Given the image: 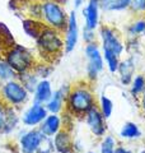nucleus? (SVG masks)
I'll use <instances>...</instances> for the list:
<instances>
[{
	"instance_id": "1",
	"label": "nucleus",
	"mask_w": 145,
	"mask_h": 153,
	"mask_svg": "<svg viewBox=\"0 0 145 153\" xmlns=\"http://www.w3.org/2000/svg\"><path fill=\"white\" fill-rule=\"evenodd\" d=\"M95 103L92 89L87 84H76L71 87L66 96V107L74 115H85Z\"/></svg>"
},
{
	"instance_id": "2",
	"label": "nucleus",
	"mask_w": 145,
	"mask_h": 153,
	"mask_svg": "<svg viewBox=\"0 0 145 153\" xmlns=\"http://www.w3.org/2000/svg\"><path fill=\"white\" fill-rule=\"evenodd\" d=\"M5 61L14 71L19 73L32 69L35 64V59L30 54V51L19 45H13L5 51Z\"/></svg>"
},
{
	"instance_id": "3",
	"label": "nucleus",
	"mask_w": 145,
	"mask_h": 153,
	"mask_svg": "<svg viewBox=\"0 0 145 153\" xmlns=\"http://www.w3.org/2000/svg\"><path fill=\"white\" fill-rule=\"evenodd\" d=\"M37 40L42 56L54 59L55 56L60 54L62 49V41L59 36V31H56L51 27H45L41 32V35L37 37Z\"/></svg>"
},
{
	"instance_id": "4",
	"label": "nucleus",
	"mask_w": 145,
	"mask_h": 153,
	"mask_svg": "<svg viewBox=\"0 0 145 153\" xmlns=\"http://www.w3.org/2000/svg\"><path fill=\"white\" fill-rule=\"evenodd\" d=\"M41 16H43L45 21L48 23V27L56 31H65L67 27L66 14L62 8L55 1H45L41 5Z\"/></svg>"
},
{
	"instance_id": "5",
	"label": "nucleus",
	"mask_w": 145,
	"mask_h": 153,
	"mask_svg": "<svg viewBox=\"0 0 145 153\" xmlns=\"http://www.w3.org/2000/svg\"><path fill=\"white\" fill-rule=\"evenodd\" d=\"M28 93L23 84L16 80L9 82L1 88V98L8 106H21L27 101Z\"/></svg>"
},
{
	"instance_id": "6",
	"label": "nucleus",
	"mask_w": 145,
	"mask_h": 153,
	"mask_svg": "<svg viewBox=\"0 0 145 153\" xmlns=\"http://www.w3.org/2000/svg\"><path fill=\"white\" fill-rule=\"evenodd\" d=\"M85 116H87V123H88L90 130L95 135H102L104 133V116L102 111H101V108L97 106V103H94L88 110Z\"/></svg>"
},
{
	"instance_id": "7",
	"label": "nucleus",
	"mask_w": 145,
	"mask_h": 153,
	"mask_svg": "<svg viewBox=\"0 0 145 153\" xmlns=\"http://www.w3.org/2000/svg\"><path fill=\"white\" fill-rule=\"evenodd\" d=\"M101 36L103 38L104 50H108L118 56L121 54V51H122V44H121L118 36L116 35L115 30H112V28H109V27H102Z\"/></svg>"
},
{
	"instance_id": "8",
	"label": "nucleus",
	"mask_w": 145,
	"mask_h": 153,
	"mask_svg": "<svg viewBox=\"0 0 145 153\" xmlns=\"http://www.w3.org/2000/svg\"><path fill=\"white\" fill-rule=\"evenodd\" d=\"M85 54L89 59V65H88V74L92 79H94L98 71L102 70L103 63H102V57L99 55L98 47L94 44H89L85 49Z\"/></svg>"
},
{
	"instance_id": "9",
	"label": "nucleus",
	"mask_w": 145,
	"mask_h": 153,
	"mask_svg": "<svg viewBox=\"0 0 145 153\" xmlns=\"http://www.w3.org/2000/svg\"><path fill=\"white\" fill-rule=\"evenodd\" d=\"M78 41V25H76V18L74 12L70 13L69 21H67V33H66V41H65V49L66 52H70Z\"/></svg>"
},
{
	"instance_id": "10",
	"label": "nucleus",
	"mask_w": 145,
	"mask_h": 153,
	"mask_svg": "<svg viewBox=\"0 0 145 153\" xmlns=\"http://www.w3.org/2000/svg\"><path fill=\"white\" fill-rule=\"evenodd\" d=\"M42 140V135L40 131L32 130L27 133L22 138V148L24 153H35L40 148V143Z\"/></svg>"
},
{
	"instance_id": "11",
	"label": "nucleus",
	"mask_w": 145,
	"mask_h": 153,
	"mask_svg": "<svg viewBox=\"0 0 145 153\" xmlns=\"http://www.w3.org/2000/svg\"><path fill=\"white\" fill-rule=\"evenodd\" d=\"M98 8L99 0H89V4L83 12L87 22V28L89 30H94L98 25Z\"/></svg>"
},
{
	"instance_id": "12",
	"label": "nucleus",
	"mask_w": 145,
	"mask_h": 153,
	"mask_svg": "<svg viewBox=\"0 0 145 153\" xmlns=\"http://www.w3.org/2000/svg\"><path fill=\"white\" fill-rule=\"evenodd\" d=\"M46 115H47V111L41 106V105L37 103L28 110L23 120L27 125H36V124L41 123L43 119L46 117Z\"/></svg>"
},
{
	"instance_id": "13",
	"label": "nucleus",
	"mask_w": 145,
	"mask_h": 153,
	"mask_svg": "<svg viewBox=\"0 0 145 153\" xmlns=\"http://www.w3.org/2000/svg\"><path fill=\"white\" fill-rule=\"evenodd\" d=\"M55 146L57 151L61 153H67L71 149V139L65 130H59L56 133L55 138Z\"/></svg>"
},
{
	"instance_id": "14",
	"label": "nucleus",
	"mask_w": 145,
	"mask_h": 153,
	"mask_svg": "<svg viewBox=\"0 0 145 153\" xmlns=\"http://www.w3.org/2000/svg\"><path fill=\"white\" fill-rule=\"evenodd\" d=\"M60 130V119L56 115H51L42 125V133L46 135H54Z\"/></svg>"
},
{
	"instance_id": "15",
	"label": "nucleus",
	"mask_w": 145,
	"mask_h": 153,
	"mask_svg": "<svg viewBox=\"0 0 145 153\" xmlns=\"http://www.w3.org/2000/svg\"><path fill=\"white\" fill-rule=\"evenodd\" d=\"M51 98V88H50V83L47 80H43L40 84L37 85L36 89V101L40 102H46L50 101Z\"/></svg>"
},
{
	"instance_id": "16",
	"label": "nucleus",
	"mask_w": 145,
	"mask_h": 153,
	"mask_svg": "<svg viewBox=\"0 0 145 153\" xmlns=\"http://www.w3.org/2000/svg\"><path fill=\"white\" fill-rule=\"evenodd\" d=\"M43 28H45V27L37 26V23L35 21H26V22H24V30H26V32L30 36L35 37V38H37L38 36L41 35V32L43 31Z\"/></svg>"
},
{
	"instance_id": "17",
	"label": "nucleus",
	"mask_w": 145,
	"mask_h": 153,
	"mask_svg": "<svg viewBox=\"0 0 145 153\" xmlns=\"http://www.w3.org/2000/svg\"><path fill=\"white\" fill-rule=\"evenodd\" d=\"M16 75V71H14L9 64L7 63L5 60L0 61V79L3 80H10L13 76Z\"/></svg>"
},
{
	"instance_id": "18",
	"label": "nucleus",
	"mask_w": 145,
	"mask_h": 153,
	"mask_svg": "<svg viewBox=\"0 0 145 153\" xmlns=\"http://www.w3.org/2000/svg\"><path fill=\"white\" fill-rule=\"evenodd\" d=\"M139 129L138 126L132 123H127L125 124V126L122 128V131H121V135L124 138H135L139 135Z\"/></svg>"
},
{
	"instance_id": "19",
	"label": "nucleus",
	"mask_w": 145,
	"mask_h": 153,
	"mask_svg": "<svg viewBox=\"0 0 145 153\" xmlns=\"http://www.w3.org/2000/svg\"><path fill=\"white\" fill-rule=\"evenodd\" d=\"M104 59L107 60V63H108V66H109V70L112 71H116L118 69V56L117 55H115L113 52H111L108 50H104Z\"/></svg>"
},
{
	"instance_id": "20",
	"label": "nucleus",
	"mask_w": 145,
	"mask_h": 153,
	"mask_svg": "<svg viewBox=\"0 0 145 153\" xmlns=\"http://www.w3.org/2000/svg\"><path fill=\"white\" fill-rule=\"evenodd\" d=\"M8 105L4 102L3 98H0V131H3L7 126V123H8V111H7V107Z\"/></svg>"
},
{
	"instance_id": "21",
	"label": "nucleus",
	"mask_w": 145,
	"mask_h": 153,
	"mask_svg": "<svg viewBox=\"0 0 145 153\" xmlns=\"http://www.w3.org/2000/svg\"><path fill=\"white\" fill-rule=\"evenodd\" d=\"M144 89H145V78L143 75H138L136 78H135V80H134L131 92H132V94L138 96L141 92H144Z\"/></svg>"
},
{
	"instance_id": "22",
	"label": "nucleus",
	"mask_w": 145,
	"mask_h": 153,
	"mask_svg": "<svg viewBox=\"0 0 145 153\" xmlns=\"http://www.w3.org/2000/svg\"><path fill=\"white\" fill-rule=\"evenodd\" d=\"M111 112H112V102L109 101L107 97H102V114L104 119H108L111 116Z\"/></svg>"
},
{
	"instance_id": "23",
	"label": "nucleus",
	"mask_w": 145,
	"mask_h": 153,
	"mask_svg": "<svg viewBox=\"0 0 145 153\" xmlns=\"http://www.w3.org/2000/svg\"><path fill=\"white\" fill-rule=\"evenodd\" d=\"M61 102H62V97H61V94H60V92H59V93L55 96V98L52 100L50 103H48V108H50L52 112L60 111V108H61Z\"/></svg>"
},
{
	"instance_id": "24",
	"label": "nucleus",
	"mask_w": 145,
	"mask_h": 153,
	"mask_svg": "<svg viewBox=\"0 0 145 153\" xmlns=\"http://www.w3.org/2000/svg\"><path fill=\"white\" fill-rule=\"evenodd\" d=\"M115 142L112 137H107L102 143V153H113L115 152Z\"/></svg>"
},
{
	"instance_id": "25",
	"label": "nucleus",
	"mask_w": 145,
	"mask_h": 153,
	"mask_svg": "<svg viewBox=\"0 0 145 153\" xmlns=\"http://www.w3.org/2000/svg\"><path fill=\"white\" fill-rule=\"evenodd\" d=\"M130 4H131V0H116L109 10H122V9L130 7Z\"/></svg>"
},
{
	"instance_id": "26",
	"label": "nucleus",
	"mask_w": 145,
	"mask_h": 153,
	"mask_svg": "<svg viewBox=\"0 0 145 153\" xmlns=\"http://www.w3.org/2000/svg\"><path fill=\"white\" fill-rule=\"evenodd\" d=\"M130 7H131L134 12L143 13V12H145V0H131Z\"/></svg>"
},
{
	"instance_id": "27",
	"label": "nucleus",
	"mask_w": 145,
	"mask_h": 153,
	"mask_svg": "<svg viewBox=\"0 0 145 153\" xmlns=\"http://www.w3.org/2000/svg\"><path fill=\"white\" fill-rule=\"evenodd\" d=\"M145 31V22L144 21H138L136 23H134L131 26V32L135 33V35H139Z\"/></svg>"
},
{
	"instance_id": "28",
	"label": "nucleus",
	"mask_w": 145,
	"mask_h": 153,
	"mask_svg": "<svg viewBox=\"0 0 145 153\" xmlns=\"http://www.w3.org/2000/svg\"><path fill=\"white\" fill-rule=\"evenodd\" d=\"M116 1V0H99V5L102 7L103 9H111V7H112V4Z\"/></svg>"
},
{
	"instance_id": "29",
	"label": "nucleus",
	"mask_w": 145,
	"mask_h": 153,
	"mask_svg": "<svg viewBox=\"0 0 145 153\" xmlns=\"http://www.w3.org/2000/svg\"><path fill=\"white\" fill-rule=\"evenodd\" d=\"M113 153H131V152L126 151V149H125V148H122V147H118V148H116Z\"/></svg>"
},
{
	"instance_id": "30",
	"label": "nucleus",
	"mask_w": 145,
	"mask_h": 153,
	"mask_svg": "<svg viewBox=\"0 0 145 153\" xmlns=\"http://www.w3.org/2000/svg\"><path fill=\"white\" fill-rule=\"evenodd\" d=\"M141 106H143V110L145 111V89H144V94H143V100H141Z\"/></svg>"
},
{
	"instance_id": "31",
	"label": "nucleus",
	"mask_w": 145,
	"mask_h": 153,
	"mask_svg": "<svg viewBox=\"0 0 145 153\" xmlns=\"http://www.w3.org/2000/svg\"><path fill=\"white\" fill-rule=\"evenodd\" d=\"M81 1H83V0H75V5H76V7H79L80 4H81Z\"/></svg>"
},
{
	"instance_id": "32",
	"label": "nucleus",
	"mask_w": 145,
	"mask_h": 153,
	"mask_svg": "<svg viewBox=\"0 0 145 153\" xmlns=\"http://www.w3.org/2000/svg\"><path fill=\"white\" fill-rule=\"evenodd\" d=\"M141 153H145V152H141Z\"/></svg>"
}]
</instances>
